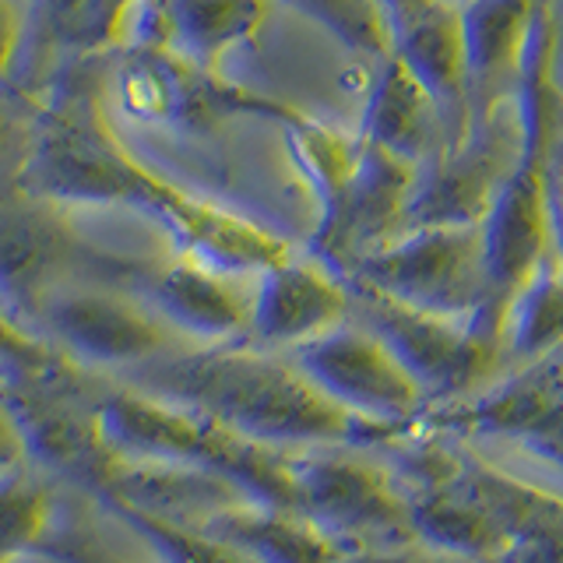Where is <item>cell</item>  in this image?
<instances>
[{
	"label": "cell",
	"instance_id": "6da1fadb",
	"mask_svg": "<svg viewBox=\"0 0 563 563\" xmlns=\"http://www.w3.org/2000/svg\"><path fill=\"white\" fill-rule=\"evenodd\" d=\"M14 194L60 208H128L173 240L176 254L222 275H261L292 257L268 225L163 180L120 141L96 88L64 85L40 102L29 163Z\"/></svg>",
	"mask_w": 563,
	"mask_h": 563
},
{
	"label": "cell",
	"instance_id": "7a4b0ae2",
	"mask_svg": "<svg viewBox=\"0 0 563 563\" xmlns=\"http://www.w3.org/2000/svg\"><path fill=\"white\" fill-rule=\"evenodd\" d=\"M141 391L180 401L264 448H339L391 440L387 430L339 409L299 374L292 360L243 345H201L187 356L141 366Z\"/></svg>",
	"mask_w": 563,
	"mask_h": 563
},
{
	"label": "cell",
	"instance_id": "3957f363",
	"mask_svg": "<svg viewBox=\"0 0 563 563\" xmlns=\"http://www.w3.org/2000/svg\"><path fill=\"white\" fill-rule=\"evenodd\" d=\"M556 57H560L556 11L550 4H539L532 43H528L525 70L515 92L518 117H521V152L483 222L489 303L475 328L497 342L504 331L507 303L536 275L539 264L553 254V176H556L560 120H563Z\"/></svg>",
	"mask_w": 563,
	"mask_h": 563
},
{
	"label": "cell",
	"instance_id": "277c9868",
	"mask_svg": "<svg viewBox=\"0 0 563 563\" xmlns=\"http://www.w3.org/2000/svg\"><path fill=\"white\" fill-rule=\"evenodd\" d=\"M96 430L123 468H184L233 486L240 497L296 510L289 454L246 440L180 401L141 387L99 398Z\"/></svg>",
	"mask_w": 563,
	"mask_h": 563
},
{
	"label": "cell",
	"instance_id": "5b68a950",
	"mask_svg": "<svg viewBox=\"0 0 563 563\" xmlns=\"http://www.w3.org/2000/svg\"><path fill=\"white\" fill-rule=\"evenodd\" d=\"M102 99L128 120L180 134H208L233 117L275 120L278 128L303 117L296 106L243 88L222 78L219 67H205L163 46H123L106 75Z\"/></svg>",
	"mask_w": 563,
	"mask_h": 563
},
{
	"label": "cell",
	"instance_id": "8992f818",
	"mask_svg": "<svg viewBox=\"0 0 563 563\" xmlns=\"http://www.w3.org/2000/svg\"><path fill=\"white\" fill-rule=\"evenodd\" d=\"M342 278L405 307L479 324L489 303L483 225L405 229L360 257Z\"/></svg>",
	"mask_w": 563,
	"mask_h": 563
},
{
	"label": "cell",
	"instance_id": "52a82bcc",
	"mask_svg": "<svg viewBox=\"0 0 563 563\" xmlns=\"http://www.w3.org/2000/svg\"><path fill=\"white\" fill-rule=\"evenodd\" d=\"M289 475L296 510L345 553L419 545L409 493L395 489L380 468L334 451H303L289 454Z\"/></svg>",
	"mask_w": 563,
	"mask_h": 563
},
{
	"label": "cell",
	"instance_id": "ba28073f",
	"mask_svg": "<svg viewBox=\"0 0 563 563\" xmlns=\"http://www.w3.org/2000/svg\"><path fill=\"white\" fill-rule=\"evenodd\" d=\"M521 152V117L510 99L489 117L475 120L465 134L440 145L419 166L405 229L430 225H483L493 201Z\"/></svg>",
	"mask_w": 563,
	"mask_h": 563
},
{
	"label": "cell",
	"instance_id": "9c48e42d",
	"mask_svg": "<svg viewBox=\"0 0 563 563\" xmlns=\"http://www.w3.org/2000/svg\"><path fill=\"white\" fill-rule=\"evenodd\" d=\"M289 360L339 409L387 430H401L427 405L419 380L369 328L342 324L289 349Z\"/></svg>",
	"mask_w": 563,
	"mask_h": 563
},
{
	"label": "cell",
	"instance_id": "30bf717a",
	"mask_svg": "<svg viewBox=\"0 0 563 563\" xmlns=\"http://www.w3.org/2000/svg\"><path fill=\"white\" fill-rule=\"evenodd\" d=\"M352 289V299L366 313V328L395 352L401 366L419 380L430 398H454L483 384L500 360V342L483 334L472 321L440 317L369 289Z\"/></svg>",
	"mask_w": 563,
	"mask_h": 563
},
{
	"label": "cell",
	"instance_id": "8fae6325",
	"mask_svg": "<svg viewBox=\"0 0 563 563\" xmlns=\"http://www.w3.org/2000/svg\"><path fill=\"white\" fill-rule=\"evenodd\" d=\"M40 334L85 369L145 366L169 349V328L137 296L70 282L46 299Z\"/></svg>",
	"mask_w": 563,
	"mask_h": 563
},
{
	"label": "cell",
	"instance_id": "7c38bea8",
	"mask_svg": "<svg viewBox=\"0 0 563 563\" xmlns=\"http://www.w3.org/2000/svg\"><path fill=\"white\" fill-rule=\"evenodd\" d=\"M416 176L419 166L363 141L356 169L349 173L342 190L317 208L313 257L345 275L360 257L401 236Z\"/></svg>",
	"mask_w": 563,
	"mask_h": 563
},
{
	"label": "cell",
	"instance_id": "4fadbf2b",
	"mask_svg": "<svg viewBox=\"0 0 563 563\" xmlns=\"http://www.w3.org/2000/svg\"><path fill=\"white\" fill-rule=\"evenodd\" d=\"M81 261V240L67 208L25 198L0 208V303L14 321L40 331L46 299L67 286Z\"/></svg>",
	"mask_w": 563,
	"mask_h": 563
},
{
	"label": "cell",
	"instance_id": "5bb4252c",
	"mask_svg": "<svg viewBox=\"0 0 563 563\" xmlns=\"http://www.w3.org/2000/svg\"><path fill=\"white\" fill-rule=\"evenodd\" d=\"M419 465V483L451 479L500 521L507 545L497 563H563V497L444 448L427 451Z\"/></svg>",
	"mask_w": 563,
	"mask_h": 563
},
{
	"label": "cell",
	"instance_id": "9a60e30c",
	"mask_svg": "<svg viewBox=\"0 0 563 563\" xmlns=\"http://www.w3.org/2000/svg\"><path fill=\"white\" fill-rule=\"evenodd\" d=\"M78 374L43 384H4L8 405L25 440L29 465L64 472L67 479L102 489L120 472L117 457L106 451L96 430V405H78Z\"/></svg>",
	"mask_w": 563,
	"mask_h": 563
},
{
	"label": "cell",
	"instance_id": "2e32d148",
	"mask_svg": "<svg viewBox=\"0 0 563 563\" xmlns=\"http://www.w3.org/2000/svg\"><path fill=\"white\" fill-rule=\"evenodd\" d=\"M433 427L472 437H504L563 465V349L525 363L515 377L451 405Z\"/></svg>",
	"mask_w": 563,
	"mask_h": 563
},
{
	"label": "cell",
	"instance_id": "e0dca14e",
	"mask_svg": "<svg viewBox=\"0 0 563 563\" xmlns=\"http://www.w3.org/2000/svg\"><path fill=\"white\" fill-rule=\"evenodd\" d=\"M272 0H134L123 22V46H163L205 67H219L225 53L251 46Z\"/></svg>",
	"mask_w": 563,
	"mask_h": 563
},
{
	"label": "cell",
	"instance_id": "ac0fdd59",
	"mask_svg": "<svg viewBox=\"0 0 563 563\" xmlns=\"http://www.w3.org/2000/svg\"><path fill=\"white\" fill-rule=\"evenodd\" d=\"M349 282L324 261L286 257L257 275L251 292V334L264 349H296L345 324Z\"/></svg>",
	"mask_w": 563,
	"mask_h": 563
},
{
	"label": "cell",
	"instance_id": "d6986e66",
	"mask_svg": "<svg viewBox=\"0 0 563 563\" xmlns=\"http://www.w3.org/2000/svg\"><path fill=\"white\" fill-rule=\"evenodd\" d=\"M236 282L240 278L176 254L173 261L141 272L134 296L166 328L187 339L201 345H229L240 334H251V296Z\"/></svg>",
	"mask_w": 563,
	"mask_h": 563
},
{
	"label": "cell",
	"instance_id": "ffe728a7",
	"mask_svg": "<svg viewBox=\"0 0 563 563\" xmlns=\"http://www.w3.org/2000/svg\"><path fill=\"white\" fill-rule=\"evenodd\" d=\"M539 4L542 0H465L457 4L465 35L468 123L515 99Z\"/></svg>",
	"mask_w": 563,
	"mask_h": 563
},
{
	"label": "cell",
	"instance_id": "44dd1931",
	"mask_svg": "<svg viewBox=\"0 0 563 563\" xmlns=\"http://www.w3.org/2000/svg\"><path fill=\"white\" fill-rule=\"evenodd\" d=\"M391 49L409 64L419 85L433 96L440 120H444V141L451 145L468 128V78H465V35L462 14L454 0H440L430 11L412 18L391 35Z\"/></svg>",
	"mask_w": 563,
	"mask_h": 563
},
{
	"label": "cell",
	"instance_id": "7402d4cb",
	"mask_svg": "<svg viewBox=\"0 0 563 563\" xmlns=\"http://www.w3.org/2000/svg\"><path fill=\"white\" fill-rule=\"evenodd\" d=\"M201 532L222 539L251 563H342L345 550L299 510L254 500H229L198 521Z\"/></svg>",
	"mask_w": 563,
	"mask_h": 563
},
{
	"label": "cell",
	"instance_id": "603a6c76",
	"mask_svg": "<svg viewBox=\"0 0 563 563\" xmlns=\"http://www.w3.org/2000/svg\"><path fill=\"white\" fill-rule=\"evenodd\" d=\"M356 134L366 145H377L412 166L427 163L444 141V120H440L433 96L395 49L380 64Z\"/></svg>",
	"mask_w": 563,
	"mask_h": 563
},
{
	"label": "cell",
	"instance_id": "cb8c5ba5",
	"mask_svg": "<svg viewBox=\"0 0 563 563\" xmlns=\"http://www.w3.org/2000/svg\"><path fill=\"white\" fill-rule=\"evenodd\" d=\"M412 536L419 545L468 563H497L507 536L489 510L451 479H427L409 493Z\"/></svg>",
	"mask_w": 563,
	"mask_h": 563
},
{
	"label": "cell",
	"instance_id": "d4e9b609",
	"mask_svg": "<svg viewBox=\"0 0 563 563\" xmlns=\"http://www.w3.org/2000/svg\"><path fill=\"white\" fill-rule=\"evenodd\" d=\"M500 342L525 363L563 349V264L556 254L545 257L507 303Z\"/></svg>",
	"mask_w": 563,
	"mask_h": 563
},
{
	"label": "cell",
	"instance_id": "484cf974",
	"mask_svg": "<svg viewBox=\"0 0 563 563\" xmlns=\"http://www.w3.org/2000/svg\"><path fill=\"white\" fill-rule=\"evenodd\" d=\"M29 35H43L57 49L92 53L123 40L134 0H25Z\"/></svg>",
	"mask_w": 563,
	"mask_h": 563
},
{
	"label": "cell",
	"instance_id": "4316f807",
	"mask_svg": "<svg viewBox=\"0 0 563 563\" xmlns=\"http://www.w3.org/2000/svg\"><path fill=\"white\" fill-rule=\"evenodd\" d=\"M99 500L106 504V510H110L113 518H120L148 545L158 556V563H251L243 553H236L233 545L201 532V528L190 521L155 515V510L137 507L131 500L117 497V493H99Z\"/></svg>",
	"mask_w": 563,
	"mask_h": 563
},
{
	"label": "cell",
	"instance_id": "83f0119b",
	"mask_svg": "<svg viewBox=\"0 0 563 563\" xmlns=\"http://www.w3.org/2000/svg\"><path fill=\"white\" fill-rule=\"evenodd\" d=\"M282 131H286V145H289V155H292L299 176H303L310 194L317 198V208H324L334 194L342 190L349 173L356 169L363 141L356 134L334 131L328 123L313 120L307 113Z\"/></svg>",
	"mask_w": 563,
	"mask_h": 563
},
{
	"label": "cell",
	"instance_id": "f1b7e54d",
	"mask_svg": "<svg viewBox=\"0 0 563 563\" xmlns=\"http://www.w3.org/2000/svg\"><path fill=\"white\" fill-rule=\"evenodd\" d=\"M53 521V493L29 465L0 472V563H11L43 545Z\"/></svg>",
	"mask_w": 563,
	"mask_h": 563
},
{
	"label": "cell",
	"instance_id": "f546056e",
	"mask_svg": "<svg viewBox=\"0 0 563 563\" xmlns=\"http://www.w3.org/2000/svg\"><path fill=\"white\" fill-rule=\"evenodd\" d=\"M307 22L334 35L342 46L366 53V57H387L391 53V29L377 8V0H282Z\"/></svg>",
	"mask_w": 563,
	"mask_h": 563
},
{
	"label": "cell",
	"instance_id": "4dcf8cb0",
	"mask_svg": "<svg viewBox=\"0 0 563 563\" xmlns=\"http://www.w3.org/2000/svg\"><path fill=\"white\" fill-rule=\"evenodd\" d=\"M67 356H60L40 331L14 321L11 310L0 303V384H43L78 374Z\"/></svg>",
	"mask_w": 563,
	"mask_h": 563
},
{
	"label": "cell",
	"instance_id": "1f68e13d",
	"mask_svg": "<svg viewBox=\"0 0 563 563\" xmlns=\"http://www.w3.org/2000/svg\"><path fill=\"white\" fill-rule=\"evenodd\" d=\"M40 102H29L18 88H0V184H18L35 137Z\"/></svg>",
	"mask_w": 563,
	"mask_h": 563
},
{
	"label": "cell",
	"instance_id": "d6a6232c",
	"mask_svg": "<svg viewBox=\"0 0 563 563\" xmlns=\"http://www.w3.org/2000/svg\"><path fill=\"white\" fill-rule=\"evenodd\" d=\"M25 43H29V4L25 0H0V88H14Z\"/></svg>",
	"mask_w": 563,
	"mask_h": 563
},
{
	"label": "cell",
	"instance_id": "836d02e7",
	"mask_svg": "<svg viewBox=\"0 0 563 563\" xmlns=\"http://www.w3.org/2000/svg\"><path fill=\"white\" fill-rule=\"evenodd\" d=\"M22 465H29L25 440H22V430H18V422H14L11 405H8L4 384H0V472H11V468H22Z\"/></svg>",
	"mask_w": 563,
	"mask_h": 563
},
{
	"label": "cell",
	"instance_id": "e575fe53",
	"mask_svg": "<svg viewBox=\"0 0 563 563\" xmlns=\"http://www.w3.org/2000/svg\"><path fill=\"white\" fill-rule=\"evenodd\" d=\"M342 563H468V560H454L444 553H433L427 545H401V550H360V553H345Z\"/></svg>",
	"mask_w": 563,
	"mask_h": 563
},
{
	"label": "cell",
	"instance_id": "d590c367",
	"mask_svg": "<svg viewBox=\"0 0 563 563\" xmlns=\"http://www.w3.org/2000/svg\"><path fill=\"white\" fill-rule=\"evenodd\" d=\"M433 4H440V0H377V8L384 11L391 35H395L401 25H409L412 18H419L422 11H430Z\"/></svg>",
	"mask_w": 563,
	"mask_h": 563
},
{
	"label": "cell",
	"instance_id": "8d00e7d4",
	"mask_svg": "<svg viewBox=\"0 0 563 563\" xmlns=\"http://www.w3.org/2000/svg\"><path fill=\"white\" fill-rule=\"evenodd\" d=\"M553 254L563 264V166L560 163L553 176Z\"/></svg>",
	"mask_w": 563,
	"mask_h": 563
},
{
	"label": "cell",
	"instance_id": "74e56055",
	"mask_svg": "<svg viewBox=\"0 0 563 563\" xmlns=\"http://www.w3.org/2000/svg\"><path fill=\"white\" fill-rule=\"evenodd\" d=\"M556 163L563 166V137H560V152H556Z\"/></svg>",
	"mask_w": 563,
	"mask_h": 563
},
{
	"label": "cell",
	"instance_id": "f35d334b",
	"mask_svg": "<svg viewBox=\"0 0 563 563\" xmlns=\"http://www.w3.org/2000/svg\"><path fill=\"white\" fill-rule=\"evenodd\" d=\"M454 4H465V0H454Z\"/></svg>",
	"mask_w": 563,
	"mask_h": 563
}]
</instances>
